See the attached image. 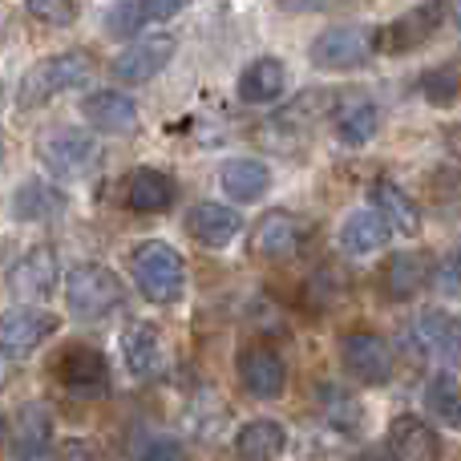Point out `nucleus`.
I'll return each instance as SVG.
<instances>
[{"label": "nucleus", "mask_w": 461, "mask_h": 461, "mask_svg": "<svg viewBox=\"0 0 461 461\" xmlns=\"http://www.w3.org/2000/svg\"><path fill=\"white\" fill-rule=\"evenodd\" d=\"M417 344L429 352L433 360H441L446 368L461 365V320L449 316V312H421L417 316Z\"/></svg>", "instance_id": "obj_19"}, {"label": "nucleus", "mask_w": 461, "mask_h": 461, "mask_svg": "<svg viewBox=\"0 0 461 461\" xmlns=\"http://www.w3.org/2000/svg\"><path fill=\"white\" fill-rule=\"evenodd\" d=\"M61 328V320L53 312H41V308H8L0 316V357H32L49 336Z\"/></svg>", "instance_id": "obj_7"}, {"label": "nucleus", "mask_w": 461, "mask_h": 461, "mask_svg": "<svg viewBox=\"0 0 461 461\" xmlns=\"http://www.w3.org/2000/svg\"><path fill=\"white\" fill-rule=\"evenodd\" d=\"M373 207L381 211V219L389 223V230H397V235L405 239H417L421 235V211H417V203L409 199L405 191H401L393 178H381V183H373Z\"/></svg>", "instance_id": "obj_24"}, {"label": "nucleus", "mask_w": 461, "mask_h": 461, "mask_svg": "<svg viewBox=\"0 0 461 461\" xmlns=\"http://www.w3.org/2000/svg\"><path fill=\"white\" fill-rule=\"evenodd\" d=\"M122 352L134 376H158L167 368V348H162V328L150 320H134L122 332Z\"/></svg>", "instance_id": "obj_18"}, {"label": "nucleus", "mask_w": 461, "mask_h": 461, "mask_svg": "<svg viewBox=\"0 0 461 461\" xmlns=\"http://www.w3.org/2000/svg\"><path fill=\"white\" fill-rule=\"evenodd\" d=\"M344 373L360 384H384L393 376V348L381 332H348L340 340Z\"/></svg>", "instance_id": "obj_8"}, {"label": "nucleus", "mask_w": 461, "mask_h": 461, "mask_svg": "<svg viewBox=\"0 0 461 461\" xmlns=\"http://www.w3.org/2000/svg\"><path fill=\"white\" fill-rule=\"evenodd\" d=\"M336 89H303L300 97H292V102L284 105V110L276 113V126L279 130H312V126H320V122L328 118V113H336Z\"/></svg>", "instance_id": "obj_26"}, {"label": "nucleus", "mask_w": 461, "mask_h": 461, "mask_svg": "<svg viewBox=\"0 0 461 461\" xmlns=\"http://www.w3.org/2000/svg\"><path fill=\"white\" fill-rule=\"evenodd\" d=\"M134 461H186V449L178 438L154 433V438H146L134 446Z\"/></svg>", "instance_id": "obj_34"}, {"label": "nucleus", "mask_w": 461, "mask_h": 461, "mask_svg": "<svg viewBox=\"0 0 461 461\" xmlns=\"http://www.w3.org/2000/svg\"><path fill=\"white\" fill-rule=\"evenodd\" d=\"M417 89H421V97L429 105H438V110H446V105H454L457 89H461V73L454 65H438V69H425L421 81H417Z\"/></svg>", "instance_id": "obj_32"}, {"label": "nucleus", "mask_w": 461, "mask_h": 461, "mask_svg": "<svg viewBox=\"0 0 461 461\" xmlns=\"http://www.w3.org/2000/svg\"><path fill=\"white\" fill-rule=\"evenodd\" d=\"M130 276L150 303H178L186 292V259L162 239H146L130 255Z\"/></svg>", "instance_id": "obj_1"}, {"label": "nucleus", "mask_w": 461, "mask_h": 461, "mask_svg": "<svg viewBox=\"0 0 461 461\" xmlns=\"http://www.w3.org/2000/svg\"><path fill=\"white\" fill-rule=\"evenodd\" d=\"M336 0H279V8L284 13H324V8H332Z\"/></svg>", "instance_id": "obj_38"}, {"label": "nucleus", "mask_w": 461, "mask_h": 461, "mask_svg": "<svg viewBox=\"0 0 461 461\" xmlns=\"http://www.w3.org/2000/svg\"><path fill=\"white\" fill-rule=\"evenodd\" d=\"M53 461H97V454H94V446H89V441H65L61 449H57L53 454Z\"/></svg>", "instance_id": "obj_37"}, {"label": "nucleus", "mask_w": 461, "mask_h": 461, "mask_svg": "<svg viewBox=\"0 0 461 461\" xmlns=\"http://www.w3.org/2000/svg\"><path fill=\"white\" fill-rule=\"evenodd\" d=\"M8 211H13V219H21V223H53V219H61L65 211H69V194H65L61 186L45 183V178H29V183H21L13 191Z\"/></svg>", "instance_id": "obj_16"}, {"label": "nucleus", "mask_w": 461, "mask_h": 461, "mask_svg": "<svg viewBox=\"0 0 461 461\" xmlns=\"http://www.w3.org/2000/svg\"><path fill=\"white\" fill-rule=\"evenodd\" d=\"M425 409L438 417L446 429H457L461 433V381L454 373H438L425 389Z\"/></svg>", "instance_id": "obj_29"}, {"label": "nucleus", "mask_w": 461, "mask_h": 461, "mask_svg": "<svg viewBox=\"0 0 461 461\" xmlns=\"http://www.w3.org/2000/svg\"><path fill=\"white\" fill-rule=\"evenodd\" d=\"M81 113L102 134H130L138 126V102L130 94H122V89H97V94H89L81 102Z\"/></svg>", "instance_id": "obj_17"}, {"label": "nucleus", "mask_w": 461, "mask_h": 461, "mask_svg": "<svg viewBox=\"0 0 461 461\" xmlns=\"http://www.w3.org/2000/svg\"><path fill=\"white\" fill-rule=\"evenodd\" d=\"M284 89H287V65L279 57H255L239 73V97L247 105H271L284 97Z\"/></svg>", "instance_id": "obj_22"}, {"label": "nucleus", "mask_w": 461, "mask_h": 461, "mask_svg": "<svg viewBox=\"0 0 461 461\" xmlns=\"http://www.w3.org/2000/svg\"><path fill=\"white\" fill-rule=\"evenodd\" d=\"M29 16H37L41 24H53V29H69L77 21V0H24Z\"/></svg>", "instance_id": "obj_33"}, {"label": "nucleus", "mask_w": 461, "mask_h": 461, "mask_svg": "<svg viewBox=\"0 0 461 461\" xmlns=\"http://www.w3.org/2000/svg\"><path fill=\"white\" fill-rule=\"evenodd\" d=\"M89 77H94L89 53H77V49H73V53L45 57V61H37L21 77V86H16V105H21V110H37V105L53 102V97L69 94V89H81Z\"/></svg>", "instance_id": "obj_2"}, {"label": "nucleus", "mask_w": 461, "mask_h": 461, "mask_svg": "<svg viewBox=\"0 0 461 461\" xmlns=\"http://www.w3.org/2000/svg\"><path fill=\"white\" fill-rule=\"evenodd\" d=\"M320 413H324V421L340 433H357L360 421H365L360 401L348 397L344 389H336V384H324V389H320Z\"/></svg>", "instance_id": "obj_30"}, {"label": "nucleus", "mask_w": 461, "mask_h": 461, "mask_svg": "<svg viewBox=\"0 0 461 461\" xmlns=\"http://www.w3.org/2000/svg\"><path fill=\"white\" fill-rule=\"evenodd\" d=\"M421 284H425V255H417V251L389 255V263H384V271H381V287L389 300H397V303L413 300V295L421 292Z\"/></svg>", "instance_id": "obj_27"}, {"label": "nucleus", "mask_w": 461, "mask_h": 461, "mask_svg": "<svg viewBox=\"0 0 461 461\" xmlns=\"http://www.w3.org/2000/svg\"><path fill=\"white\" fill-rule=\"evenodd\" d=\"M376 130H381V110H376L373 102L348 105V110L340 113V122H336V138H340L344 146H365V142H373Z\"/></svg>", "instance_id": "obj_31"}, {"label": "nucleus", "mask_w": 461, "mask_h": 461, "mask_svg": "<svg viewBox=\"0 0 461 461\" xmlns=\"http://www.w3.org/2000/svg\"><path fill=\"white\" fill-rule=\"evenodd\" d=\"M235 368H239V381H243V389L251 393V397H259V401L284 397L287 365L276 348H267V344H247V348H239Z\"/></svg>", "instance_id": "obj_9"}, {"label": "nucleus", "mask_w": 461, "mask_h": 461, "mask_svg": "<svg viewBox=\"0 0 461 461\" xmlns=\"http://www.w3.org/2000/svg\"><path fill=\"white\" fill-rule=\"evenodd\" d=\"M389 457L393 461H441V438L417 413H401L389 425Z\"/></svg>", "instance_id": "obj_15"}, {"label": "nucleus", "mask_w": 461, "mask_h": 461, "mask_svg": "<svg viewBox=\"0 0 461 461\" xmlns=\"http://www.w3.org/2000/svg\"><path fill=\"white\" fill-rule=\"evenodd\" d=\"M41 162L57 178H86L102 162V146H97V138L81 134V130H53L41 142Z\"/></svg>", "instance_id": "obj_6"}, {"label": "nucleus", "mask_w": 461, "mask_h": 461, "mask_svg": "<svg viewBox=\"0 0 461 461\" xmlns=\"http://www.w3.org/2000/svg\"><path fill=\"white\" fill-rule=\"evenodd\" d=\"M219 186L235 203H259L271 186V170L259 158H227L219 167Z\"/></svg>", "instance_id": "obj_23"}, {"label": "nucleus", "mask_w": 461, "mask_h": 461, "mask_svg": "<svg viewBox=\"0 0 461 461\" xmlns=\"http://www.w3.org/2000/svg\"><path fill=\"white\" fill-rule=\"evenodd\" d=\"M449 8H454V16H457V24H461V0H449Z\"/></svg>", "instance_id": "obj_39"}, {"label": "nucleus", "mask_w": 461, "mask_h": 461, "mask_svg": "<svg viewBox=\"0 0 461 461\" xmlns=\"http://www.w3.org/2000/svg\"><path fill=\"white\" fill-rule=\"evenodd\" d=\"M433 284H438V292L446 295V300H461V247L446 255V263L438 267V279H433Z\"/></svg>", "instance_id": "obj_35"}, {"label": "nucleus", "mask_w": 461, "mask_h": 461, "mask_svg": "<svg viewBox=\"0 0 461 461\" xmlns=\"http://www.w3.org/2000/svg\"><path fill=\"white\" fill-rule=\"evenodd\" d=\"M303 239H308V223H303L300 215H292V211H267L251 230L255 255L276 259V263L292 259V255L303 247Z\"/></svg>", "instance_id": "obj_12"}, {"label": "nucleus", "mask_w": 461, "mask_h": 461, "mask_svg": "<svg viewBox=\"0 0 461 461\" xmlns=\"http://www.w3.org/2000/svg\"><path fill=\"white\" fill-rule=\"evenodd\" d=\"M389 239V223L381 219L376 207H365V211H352L340 227V247L348 255H373L381 251V243Z\"/></svg>", "instance_id": "obj_28"}, {"label": "nucleus", "mask_w": 461, "mask_h": 461, "mask_svg": "<svg viewBox=\"0 0 461 461\" xmlns=\"http://www.w3.org/2000/svg\"><path fill=\"white\" fill-rule=\"evenodd\" d=\"M287 449V429L271 417H255L235 433V457L239 461H276Z\"/></svg>", "instance_id": "obj_25"}, {"label": "nucleus", "mask_w": 461, "mask_h": 461, "mask_svg": "<svg viewBox=\"0 0 461 461\" xmlns=\"http://www.w3.org/2000/svg\"><path fill=\"white\" fill-rule=\"evenodd\" d=\"M16 461H53V413L41 401H24L13 421Z\"/></svg>", "instance_id": "obj_13"}, {"label": "nucleus", "mask_w": 461, "mask_h": 461, "mask_svg": "<svg viewBox=\"0 0 461 461\" xmlns=\"http://www.w3.org/2000/svg\"><path fill=\"white\" fill-rule=\"evenodd\" d=\"M441 21H446V0H425V5L401 13L393 24L376 29V49H381V53H389V57L413 53V49L429 45L433 32L441 29Z\"/></svg>", "instance_id": "obj_5"}, {"label": "nucleus", "mask_w": 461, "mask_h": 461, "mask_svg": "<svg viewBox=\"0 0 461 461\" xmlns=\"http://www.w3.org/2000/svg\"><path fill=\"white\" fill-rule=\"evenodd\" d=\"M175 49H178L175 37H142V41H134L130 49H122V53L113 57V65H110L113 81H122V86H142V81H154L170 65Z\"/></svg>", "instance_id": "obj_10"}, {"label": "nucleus", "mask_w": 461, "mask_h": 461, "mask_svg": "<svg viewBox=\"0 0 461 461\" xmlns=\"http://www.w3.org/2000/svg\"><path fill=\"white\" fill-rule=\"evenodd\" d=\"M373 53H376V29H365V24H332L308 49L312 65L328 73L360 69V65H368Z\"/></svg>", "instance_id": "obj_4"}, {"label": "nucleus", "mask_w": 461, "mask_h": 461, "mask_svg": "<svg viewBox=\"0 0 461 461\" xmlns=\"http://www.w3.org/2000/svg\"><path fill=\"white\" fill-rule=\"evenodd\" d=\"M186 230H191L194 243L219 251V247H227L230 239L243 230V219H239V211H230L227 203H199V207L186 215Z\"/></svg>", "instance_id": "obj_21"}, {"label": "nucleus", "mask_w": 461, "mask_h": 461, "mask_svg": "<svg viewBox=\"0 0 461 461\" xmlns=\"http://www.w3.org/2000/svg\"><path fill=\"white\" fill-rule=\"evenodd\" d=\"M8 438V421H5V417H0V441H5Z\"/></svg>", "instance_id": "obj_40"}, {"label": "nucleus", "mask_w": 461, "mask_h": 461, "mask_svg": "<svg viewBox=\"0 0 461 461\" xmlns=\"http://www.w3.org/2000/svg\"><path fill=\"white\" fill-rule=\"evenodd\" d=\"M178 199V186L170 175H162V170L154 167H142L130 175V186H126V207L138 211V215H162V211H170Z\"/></svg>", "instance_id": "obj_20"}, {"label": "nucleus", "mask_w": 461, "mask_h": 461, "mask_svg": "<svg viewBox=\"0 0 461 461\" xmlns=\"http://www.w3.org/2000/svg\"><path fill=\"white\" fill-rule=\"evenodd\" d=\"M138 8H142L146 21H167L178 8H186V0H138Z\"/></svg>", "instance_id": "obj_36"}, {"label": "nucleus", "mask_w": 461, "mask_h": 461, "mask_svg": "<svg viewBox=\"0 0 461 461\" xmlns=\"http://www.w3.org/2000/svg\"><path fill=\"white\" fill-rule=\"evenodd\" d=\"M57 255L53 247H32L29 255H21V259L8 267V287H13V295H21V300L37 303V300H49V292L57 287Z\"/></svg>", "instance_id": "obj_14"}, {"label": "nucleus", "mask_w": 461, "mask_h": 461, "mask_svg": "<svg viewBox=\"0 0 461 461\" xmlns=\"http://www.w3.org/2000/svg\"><path fill=\"white\" fill-rule=\"evenodd\" d=\"M57 376L69 393H81V397H97V393L110 389V360L102 357L89 344H69V348L57 357Z\"/></svg>", "instance_id": "obj_11"}, {"label": "nucleus", "mask_w": 461, "mask_h": 461, "mask_svg": "<svg viewBox=\"0 0 461 461\" xmlns=\"http://www.w3.org/2000/svg\"><path fill=\"white\" fill-rule=\"evenodd\" d=\"M122 300H126V287L102 263H81L65 276V303L77 320H105L122 308Z\"/></svg>", "instance_id": "obj_3"}]
</instances>
